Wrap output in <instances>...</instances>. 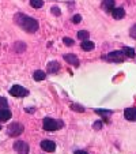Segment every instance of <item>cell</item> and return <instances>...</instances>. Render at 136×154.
Wrapping results in <instances>:
<instances>
[{
	"instance_id": "obj_1",
	"label": "cell",
	"mask_w": 136,
	"mask_h": 154,
	"mask_svg": "<svg viewBox=\"0 0 136 154\" xmlns=\"http://www.w3.org/2000/svg\"><path fill=\"white\" fill-rule=\"evenodd\" d=\"M14 20L18 26L22 27V29L27 33H35L38 30V20L32 17H27V15H25V14L18 12V14H15Z\"/></svg>"
},
{
	"instance_id": "obj_2",
	"label": "cell",
	"mask_w": 136,
	"mask_h": 154,
	"mask_svg": "<svg viewBox=\"0 0 136 154\" xmlns=\"http://www.w3.org/2000/svg\"><path fill=\"white\" fill-rule=\"evenodd\" d=\"M42 127L48 132H53V131L59 130L60 127H63V122L56 120V119H50V117H45L42 122Z\"/></svg>"
},
{
	"instance_id": "obj_3",
	"label": "cell",
	"mask_w": 136,
	"mask_h": 154,
	"mask_svg": "<svg viewBox=\"0 0 136 154\" xmlns=\"http://www.w3.org/2000/svg\"><path fill=\"white\" fill-rule=\"evenodd\" d=\"M124 59H125V55L122 53V51H114V52H110L105 56V60L114 61V63H122Z\"/></svg>"
},
{
	"instance_id": "obj_4",
	"label": "cell",
	"mask_w": 136,
	"mask_h": 154,
	"mask_svg": "<svg viewBox=\"0 0 136 154\" xmlns=\"http://www.w3.org/2000/svg\"><path fill=\"white\" fill-rule=\"evenodd\" d=\"M7 131H8L10 137H19L25 131V127L20 124V123H11V124L8 125V128H7Z\"/></svg>"
},
{
	"instance_id": "obj_5",
	"label": "cell",
	"mask_w": 136,
	"mask_h": 154,
	"mask_svg": "<svg viewBox=\"0 0 136 154\" xmlns=\"http://www.w3.org/2000/svg\"><path fill=\"white\" fill-rule=\"evenodd\" d=\"M10 94L12 97H26L29 94L27 89H25L23 86H20V85H14V86L10 89Z\"/></svg>"
},
{
	"instance_id": "obj_6",
	"label": "cell",
	"mask_w": 136,
	"mask_h": 154,
	"mask_svg": "<svg viewBox=\"0 0 136 154\" xmlns=\"http://www.w3.org/2000/svg\"><path fill=\"white\" fill-rule=\"evenodd\" d=\"M14 150L17 151L18 154H29L30 147L25 140H17L14 143Z\"/></svg>"
},
{
	"instance_id": "obj_7",
	"label": "cell",
	"mask_w": 136,
	"mask_h": 154,
	"mask_svg": "<svg viewBox=\"0 0 136 154\" xmlns=\"http://www.w3.org/2000/svg\"><path fill=\"white\" fill-rule=\"evenodd\" d=\"M41 149L44 151H48V153H52V151L56 150V143L53 140H49V139H44L41 142Z\"/></svg>"
},
{
	"instance_id": "obj_8",
	"label": "cell",
	"mask_w": 136,
	"mask_h": 154,
	"mask_svg": "<svg viewBox=\"0 0 136 154\" xmlns=\"http://www.w3.org/2000/svg\"><path fill=\"white\" fill-rule=\"evenodd\" d=\"M124 116L128 122H136V108H128V109H125Z\"/></svg>"
},
{
	"instance_id": "obj_9",
	"label": "cell",
	"mask_w": 136,
	"mask_h": 154,
	"mask_svg": "<svg viewBox=\"0 0 136 154\" xmlns=\"http://www.w3.org/2000/svg\"><path fill=\"white\" fill-rule=\"evenodd\" d=\"M63 57H64V60H65L67 63L72 64V66H75V67H78L79 66V59L76 57L75 55H72V53H65Z\"/></svg>"
},
{
	"instance_id": "obj_10",
	"label": "cell",
	"mask_w": 136,
	"mask_h": 154,
	"mask_svg": "<svg viewBox=\"0 0 136 154\" xmlns=\"http://www.w3.org/2000/svg\"><path fill=\"white\" fill-rule=\"evenodd\" d=\"M112 15H113V18H114V19H122V18L125 17V10L124 8H121V7H114V8L112 10Z\"/></svg>"
},
{
	"instance_id": "obj_11",
	"label": "cell",
	"mask_w": 136,
	"mask_h": 154,
	"mask_svg": "<svg viewBox=\"0 0 136 154\" xmlns=\"http://www.w3.org/2000/svg\"><path fill=\"white\" fill-rule=\"evenodd\" d=\"M11 116H12V113L7 108H2V109H0V123H4V122H7V120H10Z\"/></svg>"
},
{
	"instance_id": "obj_12",
	"label": "cell",
	"mask_w": 136,
	"mask_h": 154,
	"mask_svg": "<svg viewBox=\"0 0 136 154\" xmlns=\"http://www.w3.org/2000/svg\"><path fill=\"white\" fill-rule=\"evenodd\" d=\"M48 74H57L59 70H60V66H59L57 61H49L47 66Z\"/></svg>"
},
{
	"instance_id": "obj_13",
	"label": "cell",
	"mask_w": 136,
	"mask_h": 154,
	"mask_svg": "<svg viewBox=\"0 0 136 154\" xmlns=\"http://www.w3.org/2000/svg\"><path fill=\"white\" fill-rule=\"evenodd\" d=\"M80 47H82V49H83V51H86V52H89V51H93V49H94V47H95V44H94L93 41H89V40H86V41H82Z\"/></svg>"
},
{
	"instance_id": "obj_14",
	"label": "cell",
	"mask_w": 136,
	"mask_h": 154,
	"mask_svg": "<svg viewBox=\"0 0 136 154\" xmlns=\"http://www.w3.org/2000/svg\"><path fill=\"white\" fill-rule=\"evenodd\" d=\"M114 4H116V0H104V2H102V7H104L107 12H110L114 8Z\"/></svg>"
},
{
	"instance_id": "obj_15",
	"label": "cell",
	"mask_w": 136,
	"mask_h": 154,
	"mask_svg": "<svg viewBox=\"0 0 136 154\" xmlns=\"http://www.w3.org/2000/svg\"><path fill=\"white\" fill-rule=\"evenodd\" d=\"M14 49L17 51L18 53H22L25 49H26V44H25L23 41H18V42H15V45H14Z\"/></svg>"
},
{
	"instance_id": "obj_16",
	"label": "cell",
	"mask_w": 136,
	"mask_h": 154,
	"mask_svg": "<svg viewBox=\"0 0 136 154\" xmlns=\"http://www.w3.org/2000/svg\"><path fill=\"white\" fill-rule=\"evenodd\" d=\"M33 76H34V81H37V82H38V81H44V79L47 78V74L44 72V71L38 70V71H35L34 75H33Z\"/></svg>"
},
{
	"instance_id": "obj_17",
	"label": "cell",
	"mask_w": 136,
	"mask_h": 154,
	"mask_svg": "<svg viewBox=\"0 0 136 154\" xmlns=\"http://www.w3.org/2000/svg\"><path fill=\"white\" fill-rule=\"evenodd\" d=\"M122 53H124L127 57H135V51H133V48L125 47L124 49H122Z\"/></svg>"
},
{
	"instance_id": "obj_18",
	"label": "cell",
	"mask_w": 136,
	"mask_h": 154,
	"mask_svg": "<svg viewBox=\"0 0 136 154\" xmlns=\"http://www.w3.org/2000/svg\"><path fill=\"white\" fill-rule=\"evenodd\" d=\"M78 37H79V40L86 41V40H89L90 33H89V32H86V30H80V32H78Z\"/></svg>"
},
{
	"instance_id": "obj_19",
	"label": "cell",
	"mask_w": 136,
	"mask_h": 154,
	"mask_svg": "<svg viewBox=\"0 0 136 154\" xmlns=\"http://www.w3.org/2000/svg\"><path fill=\"white\" fill-rule=\"evenodd\" d=\"M30 6L33 8H41L44 6V0H30Z\"/></svg>"
},
{
	"instance_id": "obj_20",
	"label": "cell",
	"mask_w": 136,
	"mask_h": 154,
	"mask_svg": "<svg viewBox=\"0 0 136 154\" xmlns=\"http://www.w3.org/2000/svg\"><path fill=\"white\" fill-rule=\"evenodd\" d=\"M70 108L71 109H74V111H76V112H82V113L84 112V108L80 106V105H76V104H71Z\"/></svg>"
},
{
	"instance_id": "obj_21",
	"label": "cell",
	"mask_w": 136,
	"mask_h": 154,
	"mask_svg": "<svg viewBox=\"0 0 136 154\" xmlns=\"http://www.w3.org/2000/svg\"><path fill=\"white\" fill-rule=\"evenodd\" d=\"M63 42L65 44L67 47H72V45H74V40H72V38H68V37H64L63 38Z\"/></svg>"
},
{
	"instance_id": "obj_22",
	"label": "cell",
	"mask_w": 136,
	"mask_h": 154,
	"mask_svg": "<svg viewBox=\"0 0 136 154\" xmlns=\"http://www.w3.org/2000/svg\"><path fill=\"white\" fill-rule=\"evenodd\" d=\"M7 106H8L7 100L4 98V97H0V109H2V108H7Z\"/></svg>"
},
{
	"instance_id": "obj_23",
	"label": "cell",
	"mask_w": 136,
	"mask_h": 154,
	"mask_svg": "<svg viewBox=\"0 0 136 154\" xmlns=\"http://www.w3.org/2000/svg\"><path fill=\"white\" fill-rule=\"evenodd\" d=\"M129 34H131V37H132L133 40H136V25H133V26L131 27Z\"/></svg>"
},
{
	"instance_id": "obj_24",
	"label": "cell",
	"mask_w": 136,
	"mask_h": 154,
	"mask_svg": "<svg viewBox=\"0 0 136 154\" xmlns=\"http://www.w3.org/2000/svg\"><path fill=\"white\" fill-rule=\"evenodd\" d=\"M80 20H82V17H80V15H78V14L74 15V18H72V22H74V23H79Z\"/></svg>"
},
{
	"instance_id": "obj_25",
	"label": "cell",
	"mask_w": 136,
	"mask_h": 154,
	"mask_svg": "<svg viewBox=\"0 0 136 154\" xmlns=\"http://www.w3.org/2000/svg\"><path fill=\"white\" fill-rule=\"evenodd\" d=\"M95 112L98 115H110L112 113V111H102V109H95Z\"/></svg>"
},
{
	"instance_id": "obj_26",
	"label": "cell",
	"mask_w": 136,
	"mask_h": 154,
	"mask_svg": "<svg viewBox=\"0 0 136 154\" xmlns=\"http://www.w3.org/2000/svg\"><path fill=\"white\" fill-rule=\"evenodd\" d=\"M52 12L53 15H60V10H59V7H52Z\"/></svg>"
},
{
	"instance_id": "obj_27",
	"label": "cell",
	"mask_w": 136,
	"mask_h": 154,
	"mask_svg": "<svg viewBox=\"0 0 136 154\" xmlns=\"http://www.w3.org/2000/svg\"><path fill=\"white\" fill-rule=\"evenodd\" d=\"M95 130H101V127H102V122H97V123H94V125H93Z\"/></svg>"
},
{
	"instance_id": "obj_28",
	"label": "cell",
	"mask_w": 136,
	"mask_h": 154,
	"mask_svg": "<svg viewBox=\"0 0 136 154\" xmlns=\"http://www.w3.org/2000/svg\"><path fill=\"white\" fill-rule=\"evenodd\" d=\"M75 154H89V153H87V151H84V150H76Z\"/></svg>"
},
{
	"instance_id": "obj_29",
	"label": "cell",
	"mask_w": 136,
	"mask_h": 154,
	"mask_svg": "<svg viewBox=\"0 0 136 154\" xmlns=\"http://www.w3.org/2000/svg\"><path fill=\"white\" fill-rule=\"evenodd\" d=\"M0 130H2V125H0Z\"/></svg>"
}]
</instances>
